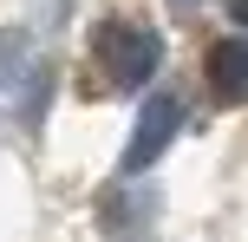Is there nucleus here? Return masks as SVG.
<instances>
[{
	"label": "nucleus",
	"instance_id": "7ed1b4c3",
	"mask_svg": "<svg viewBox=\"0 0 248 242\" xmlns=\"http://www.w3.org/2000/svg\"><path fill=\"white\" fill-rule=\"evenodd\" d=\"M209 79H216V92H222V98H248V33H235V39H222V46H216Z\"/></svg>",
	"mask_w": 248,
	"mask_h": 242
},
{
	"label": "nucleus",
	"instance_id": "20e7f679",
	"mask_svg": "<svg viewBox=\"0 0 248 242\" xmlns=\"http://www.w3.org/2000/svg\"><path fill=\"white\" fill-rule=\"evenodd\" d=\"M229 13H235V20H242V26H248V0H229Z\"/></svg>",
	"mask_w": 248,
	"mask_h": 242
},
{
	"label": "nucleus",
	"instance_id": "39448f33",
	"mask_svg": "<svg viewBox=\"0 0 248 242\" xmlns=\"http://www.w3.org/2000/svg\"><path fill=\"white\" fill-rule=\"evenodd\" d=\"M176 7H196V0H176Z\"/></svg>",
	"mask_w": 248,
	"mask_h": 242
},
{
	"label": "nucleus",
	"instance_id": "f257e3e1",
	"mask_svg": "<svg viewBox=\"0 0 248 242\" xmlns=\"http://www.w3.org/2000/svg\"><path fill=\"white\" fill-rule=\"evenodd\" d=\"M176 131H183V98H176V92H157V98L137 112V131H131V144H124V177L150 170L176 144Z\"/></svg>",
	"mask_w": 248,
	"mask_h": 242
},
{
	"label": "nucleus",
	"instance_id": "f03ea898",
	"mask_svg": "<svg viewBox=\"0 0 248 242\" xmlns=\"http://www.w3.org/2000/svg\"><path fill=\"white\" fill-rule=\"evenodd\" d=\"M105 59H111V79H118V85L137 92L163 65V39L150 33V26H111V33H105Z\"/></svg>",
	"mask_w": 248,
	"mask_h": 242
}]
</instances>
